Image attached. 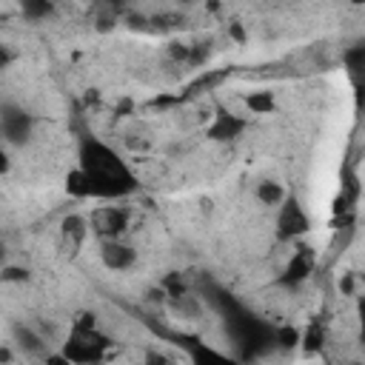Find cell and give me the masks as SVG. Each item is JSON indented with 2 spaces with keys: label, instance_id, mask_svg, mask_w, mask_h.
<instances>
[{
  "label": "cell",
  "instance_id": "obj_1",
  "mask_svg": "<svg viewBox=\"0 0 365 365\" xmlns=\"http://www.w3.org/2000/svg\"><path fill=\"white\" fill-rule=\"evenodd\" d=\"M134 188H137V177L114 148H108L97 137H86L80 143V165L66 177V191L71 197L108 200V197H125Z\"/></svg>",
  "mask_w": 365,
  "mask_h": 365
},
{
  "label": "cell",
  "instance_id": "obj_2",
  "mask_svg": "<svg viewBox=\"0 0 365 365\" xmlns=\"http://www.w3.org/2000/svg\"><path fill=\"white\" fill-rule=\"evenodd\" d=\"M108 351V339L91 328V331H80V328H71L66 345H63V354L71 359V365H97Z\"/></svg>",
  "mask_w": 365,
  "mask_h": 365
},
{
  "label": "cell",
  "instance_id": "obj_3",
  "mask_svg": "<svg viewBox=\"0 0 365 365\" xmlns=\"http://www.w3.org/2000/svg\"><path fill=\"white\" fill-rule=\"evenodd\" d=\"M31 131H34V117H31L29 111H23L20 106H14V103L6 100V103L0 106V134H3L6 148H9V145H23V143H29Z\"/></svg>",
  "mask_w": 365,
  "mask_h": 365
},
{
  "label": "cell",
  "instance_id": "obj_4",
  "mask_svg": "<svg viewBox=\"0 0 365 365\" xmlns=\"http://www.w3.org/2000/svg\"><path fill=\"white\" fill-rule=\"evenodd\" d=\"M308 228H311L308 214L302 211L299 200L288 194L285 202L277 208V240H279V242H291V240L302 237Z\"/></svg>",
  "mask_w": 365,
  "mask_h": 365
},
{
  "label": "cell",
  "instance_id": "obj_5",
  "mask_svg": "<svg viewBox=\"0 0 365 365\" xmlns=\"http://www.w3.org/2000/svg\"><path fill=\"white\" fill-rule=\"evenodd\" d=\"M88 225L100 240H120L128 228V208H123V205H97L91 211Z\"/></svg>",
  "mask_w": 365,
  "mask_h": 365
},
{
  "label": "cell",
  "instance_id": "obj_6",
  "mask_svg": "<svg viewBox=\"0 0 365 365\" xmlns=\"http://www.w3.org/2000/svg\"><path fill=\"white\" fill-rule=\"evenodd\" d=\"M88 228H91L88 220H83L80 214H68V217L60 222V251H63L68 259L77 257V251L83 248Z\"/></svg>",
  "mask_w": 365,
  "mask_h": 365
},
{
  "label": "cell",
  "instance_id": "obj_7",
  "mask_svg": "<svg viewBox=\"0 0 365 365\" xmlns=\"http://www.w3.org/2000/svg\"><path fill=\"white\" fill-rule=\"evenodd\" d=\"M100 259L108 271H128L137 262V251L120 240H100Z\"/></svg>",
  "mask_w": 365,
  "mask_h": 365
},
{
  "label": "cell",
  "instance_id": "obj_8",
  "mask_svg": "<svg viewBox=\"0 0 365 365\" xmlns=\"http://www.w3.org/2000/svg\"><path fill=\"white\" fill-rule=\"evenodd\" d=\"M242 128H245V120H242V117H237V114H231V111H225V108H217L214 120H211L208 128H205V137L214 140V143H225V140L240 137Z\"/></svg>",
  "mask_w": 365,
  "mask_h": 365
},
{
  "label": "cell",
  "instance_id": "obj_9",
  "mask_svg": "<svg viewBox=\"0 0 365 365\" xmlns=\"http://www.w3.org/2000/svg\"><path fill=\"white\" fill-rule=\"evenodd\" d=\"M311 268H314V251H311V248H299V251L291 257V262H288L285 274L279 277V282H282V285H297V282H302V279L311 274Z\"/></svg>",
  "mask_w": 365,
  "mask_h": 365
},
{
  "label": "cell",
  "instance_id": "obj_10",
  "mask_svg": "<svg viewBox=\"0 0 365 365\" xmlns=\"http://www.w3.org/2000/svg\"><path fill=\"white\" fill-rule=\"evenodd\" d=\"M11 339H14V345H17L23 354H31V356L46 354V342H43V336H40L34 328L23 325V322H14V325H11Z\"/></svg>",
  "mask_w": 365,
  "mask_h": 365
},
{
  "label": "cell",
  "instance_id": "obj_11",
  "mask_svg": "<svg viewBox=\"0 0 365 365\" xmlns=\"http://www.w3.org/2000/svg\"><path fill=\"white\" fill-rule=\"evenodd\" d=\"M254 197L262 202V205H271V208H279L288 197V191L282 188V182L277 180H259L257 188H254Z\"/></svg>",
  "mask_w": 365,
  "mask_h": 365
},
{
  "label": "cell",
  "instance_id": "obj_12",
  "mask_svg": "<svg viewBox=\"0 0 365 365\" xmlns=\"http://www.w3.org/2000/svg\"><path fill=\"white\" fill-rule=\"evenodd\" d=\"M191 365H240V362L231 359V356H225V354H220V351H214V348L197 345V348H194V359H191Z\"/></svg>",
  "mask_w": 365,
  "mask_h": 365
},
{
  "label": "cell",
  "instance_id": "obj_13",
  "mask_svg": "<svg viewBox=\"0 0 365 365\" xmlns=\"http://www.w3.org/2000/svg\"><path fill=\"white\" fill-rule=\"evenodd\" d=\"M245 106H248L251 114H271L277 103H274V94L271 91H251L245 97Z\"/></svg>",
  "mask_w": 365,
  "mask_h": 365
},
{
  "label": "cell",
  "instance_id": "obj_14",
  "mask_svg": "<svg viewBox=\"0 0 365 365\" xmlns=\"http://www.w3.org/2000/svg\"><path fill=\"white\" fill-rule=\"evenodd\" d=\"M171 305H174V311H177V314H182L185 319H197V317L202 314V305H200V299H197V297H191V294L174 297V299H171Z\"/></svg>",
  "mask_w": 365,
  "mask_h": 365
},
{
  "label": "cell",
  "instance_id": "obj_15",
  "mask_svg": "<svg viewBox=\"0 0 365 365\" xmlns=\"http://www.w3.org/2000/svg\"><path fill=\"white\" fill-rule=\"evenodd\" d=\"M20 11H23V17H29V20H46V17L54 11V6L46 3V0H23Z\"/></svg>",
  "mask_w": 365,
  "mask_h": 365
},
{
  "label": "cell",
  "instance_id": "obj_16",
  "mask_svg": "<svg viewBox=\"0 0 365 365\" xmlns=\"http://www.w3.org/2000/svg\"><path fill=\"white\" fill-rule=\"evenodd\" d=\"M274 342H277L279 348H285V351H288V348H297L299 331H297V328H288V325H285V328H277V331H274Z\"/></svg>",
  "mask_w": 365,
  "mask_h": 365
},
{
  "label": "cell",
  "instance_id": "obj_17",
  "mask_svg": "<svg viewBox=\"0 0 365 365\" xmlns=\"http://www.w3.org/2000/svg\"><path fill=\"white\" fill-rule=\"evenodd\" d=\"M143 365H174V359H171L168 354H163L160 348H148V351H145Z\"/></svg>",
  "mask_w": 365,
  "mask_h": 365
},
{
  "label": "cell",
  "instance_id": "obj_18",
  "mask_svg": "<svg viewBox=\"0 0 365 365\" xmlns=\"http://www.w3.org/2000/svg\"><path fill=\"white\" fill-rule=\"evenodd\" d=\"M26 279H29L26 268H14V265H9V268L3 271V282H26Z\"/></svg>",
  "mask_w": 365,
  "mask_h": 365
},
{
  "label": "cell",
  "instance_id": "obj_19",
  "mask_svg": "<svg viewBox=\"0 0 365 365\" xmlns=\"http://www.w3.org/2000/svg\"><path fill=\"white\" fill-rule=\"evenodd\" d=\"M46 365H71V359L60 351V354H48V356H46Z\"/></svg>",
  "mask_w": 365,
  "mask_h": 365
},
{
  "label": "cell",
  "instance_id": "obj_20",
  "mask_svg": "<svg viewBox=\"0 0 365 365\" xmlns=\"http://www.w3.org/2000/svg\"><path fill=\"white\" fill-rule=\"evenodd\" d=\"M359 325H362L359 336H362V342H365V299H359Z\"/></svg>",
  "mask_w": 365,
  "mask_h": 365
},
{
  "label": "cell",
  "instance_id": "obj_21",
  "mask_svg": "<svg viewBox=\"0 0 365 365\" xmlns=\"http://www.w3.org/2000/svg\"><path fill=\"white\" fill-rule=\"evenodd\" d=\"M0 362H3V365H11V348H9V345L0 348Z\"/></svg>",
  "mask_w": 365,
  "mask_h": 365
},
{
  "label": "cell",
  "instance_id": "obj_22",
  "mask_svg": "<svg viewBox=\"0 0 365 365\" xmlns=\"http://www.w3.org/2000/svg\"><path fill=\"white\" fill-rule=\"evenodd\" d=\"M228 31H231V34H234L237 40H245V31L240 29V23H231V26H228Z\"/></svg>",
  "mask_w": 365,
  "mask_h": 365
}]
</instances>
